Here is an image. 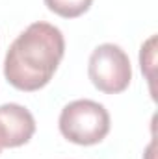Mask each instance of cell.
Returning <instances> with one entry per match:
<instances>
[{
	"mask_svg": "<svg viewBox=\"0 0 158 159\" xmlns=\"http://www.w3.org/2000/svg\"><path fill=\"white\" fill-rule=\"evenodd\" d=\"M2 148H4V146H2V139H0V152H2Z\"/></svg>",
	"mask_w": 158,
	"mask_h": 159,
	"instance_id": "obj_6",
	"label": "cell"
},
{
	"mask_svg": "<svg viewBox=\"0 0 158 159\" xmlns=\"http://www.w3.org/2000/svg\"><path fill=\"white\" fill-rule=\"evenodd\" d=\"M36 133L34 115L19 104L0 106V139L4 148H17L26 144Z\"/></svg>",
	"mask_w": 158,
	"mask_h": 159,
	"instance_id": "obj_4",
	"label": "cell"
},
{
	"mask_svg": "<svg viewBox=\"0 0 158 159\" xmlns=\"http://www.w3.org/2000/svg\"><path fill=\"white\" fill-rule=\"evenodd\" d=\"M63 54L65 39L62 30L48 22H34L9 44L4 76L19 91H39L52 80Z\"/></svg>",
	"mask_w": 158,
	"mask_h": 159,
	"instance_id": "obj_1",
	"label": "cell"
},
{
	"mask_svg": "<svg viewBox=\"0 0 158 159\" xmlns=\"http://www.w3.org/2000/svg\"><path fill=\"white\" fill-rule=\"evenodd\" d=\"M93 0H45V6L63 19H75L91 7Z\"/></svg>",
	"mask_w": 158,
	"mask_h": 159,
	"instance_id": "obj_5",
	"label": "cell"
},
{
	"mask_svg": "<svg viewBox=\"0 0 158 159\" xmlns=\"http://www.w3.org/2000/svg\"><path fill=\"white\" fill-rule=\"evenodd\" d=\"M87 74L99 91L106 94H117L128 87L132 80L130 59L126 52L114 43L99 44L89 56Z\"/></svg>",
	"mask_w": 158,
	"mask_h": 159,
	"instance_id": "obj_3",
	"label": "cell"
},
{
	"mask_svg": "<svg viewBox=\"0 0 158 159\" xmlns=\"http://www.w3.org/2000/svg\"><path fill=\"white\" fill-rule=\"evenodd\" d=\"M62 135L80 146H91L101 143L110 131V115L106 107L95 100L69 102L60 113Z\"/></svg>",
	"mask_w": 158,
	"mask_h": 159,
	"instance_id": "obj_2",
	"label": "cell"
}]
</instances>
